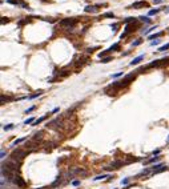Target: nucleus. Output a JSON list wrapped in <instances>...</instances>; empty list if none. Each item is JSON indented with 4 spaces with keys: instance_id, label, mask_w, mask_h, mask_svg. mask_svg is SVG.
<instances>
[{
    "instance_id": "12",
    "label": "nucleus",
    "mask_w": 169,
    "mask_h": 189,
    "mask_svg": "<svg viewBox=\"0 0 169 189\" xmlns=\"http://www.w3.org/2000/svg\"><path fill=\"white\" fill-rule=\"evenodd\" d=\"M27 140L25 137H23V138H17V140H15L14 142H12V146H16V145H19V144H21V142H24Z\"/></svg>"
},
{
    "instance_id": "36",
    "label": "nucleus",
    "mask_w": 169,
    "mask_h": 189,
    "mask_svg": "<svg viewBox=\"0 0 169 189\" xmlns=\"http://www.w3.org/2000/svg\"><path fill=\"white\" fill-rule=\"evenodd\" d=\"M159 153H160V149H157V151L153 152V156H159Z\"/></svg>"
},
{
    "instance_id": "23",
    "label": "nucleus",
    "mask_w": 169,
    "mask_h": 189,
    "mask_svg": "<svg viewBox=\"0 0 169 189\" xmlns=\"http://www.w3.org/2000/svg\"><path fill=\"white\" fill-rule=\"evenodd\" d=\"M33 117H29V118H27V120H25V121H24V124L27 125V124H33Z\"/></svg>"
},
{
    "instance_id": "21",
    "label": "nucleus",
    "mask_w": 169,
    "mask_h": 189,
    "mask_svg": "<svg viewBox=\"0 0 169 189\" xmlns=\"http://www.w3.org/2000/svg\"><path fill=\"white\" fill-rule=\"evenodd\" d=\"M43 94V91H39L37 93H35V94H32V96H29V99H36V97H39V96H41Z\"/></svg>"
},
{
    "instance_id": "26",
    "label": "nucleus",
    "mask_w": 169,
    "mask_h": 189,
    "mask_svg": "<svg viewBox=\"0 0 169 189\" xmlns=\"http://www.w3.org/2000/svg\"><path fill=\"white\" fill-rule=\"evenodd\" d=\"M141 43H142V40H141V39H139V40H136L135 43H132V47H137V45H140Z\"/></svg>"
},
{
    "instance_id": "17",
    "label": "nucleus",
    "mask_w": 169,
    "mask_h": 189,
    "mask_svg": "<svg viewBox=\"0 0 169 189\" xmlns=\"http://www.w3.org/2000/svg\"><path fill=\"white\" fill-rule=\"evenodd\" d=\"M161 35H162V32H159V33H155V35H150V36H149V40H155V39L160 37Z\"/></svg>"
},
{
    "instance_id": "25",
    "label": "nucleus",
    "mask_w": 169,
    "mask_h": 189,
    "mask_svg": "<svg viewBox=\"0 0 169 189\" xmlns=\"http://www.w3.org/2000/svg\"><path fill=\"white\" fill-rule=\"evenodd\" d=\"M35 109H36V105H32L31 108H28L27 111H25V115H28V113H31V112H32V111H35Z\"/></svg>"
},
{
    "instance_id": "33",
    "label": "nucleus",
    "mask_w": 169,
    "mask_h": 189,
    "mask_svg": "<svg viewBox=\"0 0 169 189\" xmlns=\"http://www.w3.org/2000/svg\"><path fill=\"white\" fill-rule=\"evenodd\" d=\"M150 44H152V45H157V44H160V40H153Z\"/></svg>"
},
{
    "instance_id": "31",
    "label": "nucleus",
    "mask_w": 169,
    "mask_h": 189,
    "mask_svg": "<svg viewBox=\"0 0 169 189\" xmlns=\"http://www.w3.org/2000/svg\"><path fill=\"white\" fill-rule=\"evenodd\" d=\"M72 185H73V186H79V185H80V181H79V180H75V181H72Z\"/></svg>"
},
{
    "instance_id": "22",
    "label": "nucleus",
    "mask_w": 169,
    "mask_h": 189,
    "mask_svg": "<svg viewBox=\"0 0 169 189\" xmlns=\"http://www.w3.org/2000/svg\"><path fill=\"white\" fill-rule=\"evenodd\" d=\"M7 3L14 4V5H17V4H20V0H7Z\"/></svg>"
},
{
    "instance_id": "15",
    "label": "nucleus",
    "mask_w": 169,
    "mask_h": 189,
    "mask_svg": "<svg viewBox=\"0 0 169 189\" xmlns=\"http://www.w3.org/2000/svg\"><path fill=\"white\" fill-rule=\"evenodd\" d=\"M165 170H166V166H161V168H159V169H156L155 172H152V176L157 175V173H161V172H165Z\"/></svg>"
},
{
    "instance_id": "1",
    "label": "nucleus",
    "mask_w": 169,
    "mask_h": 189,
    "mask_svg": "<svg viewBox=\"0 0 169 189\" xmlns=\"http://www.w3.org/2000/svg\"><path fill=\"white\" fill-rule=\"evenodd\" d=\"M28 151L27 149H21V148H19V149H16V151H14L12 152V155H11V159L12 160H15V161H19L20 162V160H23L25 156L28 155Z\"/></svg>"
},
{
    "instance_id": "2",
    "label": "nucleus",
    "mask_w": 169,
    "mask_h": 189,
    "mask_svg": "<svg viewBox=\"0 0 169 189\" xmlns=\"http://www.w3.org/2000/svg\"><path fill=\"white\" fill-rule=\"evenodd\" d=\"M75 24H76V19H63V20L60 21V25L68 27L69 29H72V28L75 27Z\"/></svg>"
},
{
    "instance_id": "8",
    "label": "nucleus",
    "mask_w": 169,
    "mask_h": 189,
    "mask_svg": "<svg viewBox=\"0 0 169 189\" xmlns=\"http://www.w3.org/2000/svg\"><path fill=\"white\" fill-rule=\"evenodd\" d=\"M112 176L109 175H100V176H96L95 179H93V181H99V180H103V179H111Z\"/></svg>"
},
{
    "instance_id": "19",
    "label": "nucleus",
    "mask_w": 169,
    "mask_h": 189,
    "mask_svg": "<svg viewBox=\"0 0 169 189\" xmlns=\"http://www.w3.org/2000/svg\"><path fill=\"white\" fill-rule=\"evenodd\" d=\"M166 49H169V43L165 44V45H162V47H160L159 48V52H164V51H166Z\"/></svg>"
},
{
    "instance_id": "37",
    "label": "nucleus",
    "mask_w": 169,
    "mask_h": 189,
    "mask_svg": "<svg viewBox=\"0 0 169 189\" xmlns=\"http://www.w3.org/2000/svg\"><path fill=\"white\" fill-rule=\"evenodd\" d=\"M4 157H5V152H4V151H1V160H4Z\"/></svg>"
},
{
    "instance_id": "10",
    "label": "nucleus",
    "mask_w": 169,
    "mask_h": 189,
    "mask_svg": "<svg viewBox=\"0 0 169 189\" xmlns=\"http://www.w3.org/2000/svg\"><path fill=\"white\" fill-rule=\"evenodd\" d=\"M14 181H15V184H17L19 186H24V185H25V182H24L23 180L20 179V177H15Z\"/></svg>"
},
{
    "instance_id": "24",
    "label": "nucleus",
    "mask_w": 169,
    "mask_h": 189,
    "mask_svg": "<svg viewBox=\"0 0 169 189\" xmlns=\"http://www.w3.org/2000/svg\"><path fill=\"white\" fill-rule=\"evenodd\" d=\"M111 60H112V57H111V56H108V57H104V59H101V63L107 64V63H109Z\"/></svg>"
},
{
    "instance_id": "11",
    "label": "nucleus",
    "mask_w": 169,
    "mask_h": 189,
    "mask_svg": "<svg viewBox=\"0 0 169 189\" xmlns=\"http://www.w3.org/2000/svg\"><path fill=\"white\" fill-rule=\"evenodd\" d=\"M161 159L160 156H155L153 159H149V160H145V164H152V162H156V161H159V160Z\"/></svg>"
},
{
    "instance_id": "14",
    "label": "nucleus",
    "mask_w": 169,
    "mask_h": 189,
    "mask_svg": "<svg viewBox=\"0 0 169 189\" xmlns=\"http://www.w3.org/2000/svg\"><path fill=\"white\" fill-rule=\"evenodd\" d=\"M118 49H120V44L116 43V44H113L111 48H108V52H111V51H118Z\"/></svg>"
},
{
    "instance_id": "29",
    "label": "nucleus",
    "mask_w": 169,
    "mask_h": 189,
    "mask_svg": "<svg viewBox=\"0 0 169 189\" xmlns=\"http://www.w3.org/2000/svg\"><path fill=\"white\" fill-rule=\"evenodd\" d=\"M129 181H131V179H124L121 181V184H122V185H127V184H129Z\"/></svg>"
},
{
    "instance_id": "18",
    "label": "nucleus",
    "mask_w": 169,
    "mask_h": 189,
    "mask_svg": "<svg viewBox=\"0 0 169 189\" xmlns=\"http://www.w3.org/2000/svg\"><path fill=\"white\" fill-rule=\"evenodd\" d=\"M14 128H15L14 124H8V125H4V127H3L4 131H11V129H14Z\"/></svg>"
},
{
    "instance_id": "38",
    "label": "nucleus",
    "mask_w": 169,
    "mask_h": 189,
    "mask_svg": "<svg viewBox=\"0 0 169 189\" xmlns=\"http://www.w3.org/2000/svg\"><path fill=\"white\" fill-rule=\"evenodd\" d=\"M165 14H169V8H168V9L165 11Z\"/></svg>"
},
{
    "instance_id": "9",
    "label": "nucleus",
    "mask_w": 169,
    "mask_h": 189,
    "mask_svg": "<svg viewBox=\"0 0 169 189\" xmlns=\"http://www.w3.org/2000/svg\"><path fill=\"white\" fill-rule=\"evenodd\" d=\"M48 116H49V115H45V116H43V117L37 118L36 121H33V124H32V125H39V124H41V123H43V121L45 120V118H48Z\"/></svg>"
},
{
    "instance_id": "28",
    "label": "nucleus",
    "mask_w": 169,
    "mask_h": 189,
    "mask_svg": "<svg viewBox=\"0 0 169 189\" xmlns=\"http://www.w3.org/2000/svg\"><path fill=\"white\" fill-rule=\"evenodd\" d=\"M120 76H122V72H117V73H115V75H112V79L120 77Z\"/></svg>"
},
{
    "instance_id": "34",
    "label": "nucleus",
    "mask_w": 169,
    "mask_h": 189,
    "mask_svg": "<svg viewBox=\"0 0 169 189\" xmlns=\"http://www.w3.org/2000/svg\"><path fill=\"white\" fill-rule=\"evenodd\" d=\"M8 21H9V20H8L7 17H3V20H1V24H4V23H8Z\"/></svg>"
},
{
    "instance_id": "35",
    "label": "nucleus",
    "mask_w": 169,
    "mask_h": 189,
    "mask_svg": "<svg viewBox=\"0 0 169 189\" xmlns=\"http://www.w3.org/2000/svg\"><path fill=\"white\" fill-rule=\"evenodd\" d=\"M111 28H112L113 31H116V28H117V24H112V25H111Z\"/></svg>"
},
{
    "instance_id": "7",
    "label": "nucleus",
    "mask_w": 169,
    "mask_h": 189,
    "mask_svg": "<svg viewBox=\"0 0 169 189\" xmlns=\"http://www.w3.org/2000/svg\"><path fill=\"white\" fill-rule=\"evenodd\" d=\"M60 184H61V176H57V177H56V180L52 182V185H51V186H52V188H56V186L60 185Z\"/></svg>"
},
{
    "instance_id": "6",
    "label": "nucleus",
    "mask_w": 169,
    "mask_h": 189,
    "mask_svg": "<svg viewBox=\"0 0 169 189\" xmlns=\"http://www.w3.org/2000/svg\"><path fill=\"white\" fill-rule=\"evenodd\" d=\"M141 60H144V55H140V56H137L136 59H133V60L131 61V65H132V67L133 65H137Z\"/></svg>"
},
{
    "instance_id": "20",
    "label": "nucleus",
    "mask_w": 169,
    "mask_h": 189,
    "mask_svg": "<svg viewBox=\"0 0 169 189\" xmlns=\"http://www.w3.org/2000/svg\"><path fill=\"white\" fill-rule=\"evenodd\" d=\"M140 20L141 21H144V23H150V19H149V17H146V16H140Z\"/></svg>"
},
{
    "instance_id": "4",
    "label": "nucleus",
    "mask_w": 169,
    "mask_h": 189,
    "mask_svg": "<svg viewBox=\"0 0 169 189\" xmlns=\"http://www.w3.org/2000/svg\"><path fill=\"white\" fill-rule=\"evenodd\" d=\"M122 165H124V162L120 161V160H117V161H113L111 165L107 166V168H104V169H107V170H108V169H118L120 166H122Z\"/></svg>"
},
{
    "instance_id": "3",
    "label": "nucleus",
    "mask_w": 169,
    "mask_h": 189,
    "mask_svg": "<svg viewBox=\"0 0 169 189\" xmlns=\"http://www.w3.org/2000/svg\"><path fill=\"white\" fill-rule=\"evenodd\" d=\"M77 175L85 176V175H87V172H85L84 169H81V168L73 169V170H71V172H68V177H72V176H77Z\"/></svg>"
},
{
    "instance_id": "16",
    "label": "nucleus",
    "mask_w": 169,
    "mask_h": 189,
    "mask_svg": "<svg viewBox=\"0 0 169 189\" xmlns=\"http://www.w3.org/2000/svg\"><path fill=\"white\" fill-rule=\"evenodd\" d=\"M160 11H161V9H159V8H156V9H150V11H149V14H148V15H149V16H153V15H157V14L160 12Z\"/></svg>"
},
{
    "instance_id": "27",
    "label": "nucleus",
    "mask_w": 169,
    "mask_h": 189,
    "mask_svg": "<svg viewBox=\"0 0 169 189\" xmlns=\"http://www.w3.org/2000/svg\"><path fill=\"white\" fill-rule=\"evenodd\" d=\"M105 17H115V14L113 12H107V14H104Z\"/></svg>"
},
{
    "instance_id": "13",
    "label": "nucleus",
    "mask_w": 169,
    "mask_h": 189,
    "mask_svg": "<svg viewBox=\"0 0 169 189\" xmlns=\"http://www.w3.org/2000/svg\"><path fill=\"white\" fill-rule=\"evenodd\" d=\"M84 11H85V12H97V8H96V7H92V5H87Z\"/></svg>"
},
{
    "instance_id": "5",
    "label": "nucleus",
    "mask_w": 169,
    "mask_h": 189,
    "mask_svg": "<svg viewBox=\"0 0 169 189\" xmlns=\"http://www.w3.org/2000/svg\"><path fill=\"white\" fill-rule=\"evenodd\" d=\"M144 7H148V3H146V1H136V3H133L129 8L139 9V8H144Z\"/></svg>"
},
{
    "instance_id": "32",
    "label": "nucleus",
    "mask_w": 169,
    "mask_h": 189,
    "mask_svg": "<svg viewBox=\"0 0 169 189\" xmlns=\"http://www.w3.org/2000/svg\"><path fill=\"white\" fill-rule=\"evenodd\" d=\"M162 1H165V0H153V4H160Z\"/></svg>"
},
{
    "instance_id": "30",
    "label": "nucleus",
    "mask_w": 169,
    "mask_h": 189,
    "mask_svg": "<svg viewBox=\"0 0 169 189\" xmlns=\"http://www.w3.org/2000/svg\"><path fill=\"white\" fill-rule=\"evenodd\" d=\"M156 29V27H152V28H149V29H146L145 32H144V35H148L149 32H152V31H155Z\"/></svg>"
}]
</instances>
